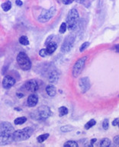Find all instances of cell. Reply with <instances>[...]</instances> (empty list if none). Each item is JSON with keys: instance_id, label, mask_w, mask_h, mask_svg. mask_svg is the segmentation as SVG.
Instances as JSON below:
<instances>
[{"instance_id": "obj_1", "label": "cell", "mask_w": 119, "mask_h": 147, "mask_svg": "<svg viewBox=\"0 0 119 147\" xmlns=\"http://www.w3.org/2000/svg\"><path fill=\"white\" fill-rule=\"evenodd\" d=\"M33 129L31 127H25L23 129H18L12 133L13 140L20 142V141L26 140L31 136L33 134Z\"/></svg>"}, {"instance_id": "obj_2", "label": "cell", "mask_w": 119, "mask_h": 147, "mask_svg": "<svg viewBox=\"0 0 119 147\" xmlns=\"http://www.w3.org/2000/svg\"><path fill=\"white\" fill-rule=\"evenodd\" d=\"M79 17V13L76 9H73L69 11L67 16V22H66V26L69 31H75L76 29Z\"/></svg>"}, {"instance_id": "obj_3", "label": "cell", "mask_w": 119, "mask_h": 147, "mask_svg": "<svg viewBox=\"0 0 119 147\" xmlns=\"http://www.w3.org/2000/svg\"><path fill=\"white\" fill-rule=\"evenodd\" d=\"M17 63L22 69L24 71L29 70L31 67V59H29L28 56L24 52H20L17 56Z\"/></svg>"}, {"instance_id": "obj_4", "label": "cell", "mask_w": 119, "mask_h": 147, "mask_svg": "<svg viewBox=\"0 0 119 147\" xmlns=\"http://www.w3.org/2000/svg\"><path fill=\"white\" fill-rule=\"evenodd\" d=\"M87 57H83L79 59L76 62L74 66L73 67V71H72V74L74 78H77L79 76V74L82 73V71L83 69L85 63H86Z\"/></svg>"}, {"instance_id": "obj_5", "label": "cell", "mask_w": 119, "mask_h": 147, "mask_svg": "<svg viewBox=\"0 0 119 147\" xmlns=\"http://www.w3.org/2000/svg\"><path fill=\"white\" fill-rule=\"evenodd\" d=\"M56 13V8L54 6L51 7L49 10H45L43 12L41 13V15L38 17V20L40 23H45L51 20Z\"/></svg>"}, {"instance_id": "obj_6", "label": "cell", "mask_w": 119, "mask_h": 147, "mask_svg": "<svg viewBox=\"0 0 119 147\" xmlns=\"http://www.w3.org/2000/svg\"><path fill=\"white\" fill-rule=\"evenodd\" d=\"M75 41V36L74 35H68L65 38L64 44L61 47V51L63 53H67L70 51L73 43Z\"/></svg>"}, {"instance_id": "obj_7", "label": "cell", "mask_w": 119, "mask_h": 147, "mask_svg": "<svg viewBox=\"0 0 119 147\" xmlns=\"http://www.w3.org/2000/svg\"><path fill=\"white\" fill-rule=\"evenodd\" d=\"M37 114H38V119H40V120H45V119L48 118L49 117L51 116V108H49L48 106L42 105L38 108Z\"/></svg>"}, {"instance_id": "obj_8", "label": "cell", "mask_w": 119, "mask_h": 147, "mask_svg": "<svg viewBox=\"0 0 119 147\" xmlns=\"http://www.w3.org/2000/svg\"><path fill=\"white\" fill-rule=\"evenodd\" d=\"M12 133L0 131V145H8L12 143Z\"/></svg>"}, {"instance_id": "obj_9", "label": "cell", "mask_w": 119, "mask_h": 147, "mask_svg": "<svg viewBox=\"0 0 119 147\" xmlns=\"http://www.w3.org/2000/svg\"><path fill=\"white\" fill-rule=\"evenodd\" d=\"M79 88L81 89V92L82 93H86L87 91L90 88V81L88 77H84L79 79Z\"/></svg>"}, {"instance_id": "obj_10", "label": "cell", "mask_w": 119, "mask_h": 147, "mask_svg": "<svg viewBox=\"0 0 119 147\" xmlns=\"http://www.w3.org/2000/svg\"><path fill=\"white\" fill-rule=\"evenodd\" d=\"M15 84H16V79H14L13 77L10 76H5L3 80H2L3 88H6V89H9V88H11Z\"/></svg>"}, {"instance_id": "obj_11", "label": "cell", "mask_w": 119, "mask_h": 147, "mask_svg": "<svg viewBox=\"0 0 119 147\" xmlns=\"http://www.w3.org/2000/svg\"><path fill=\"white\" fill-rule=\"evenodd\" d=\"M24 86H25L27 90L29 91V92H35L38 89V84L34 79H31V80L28 81Z\"/></svg>"}, {"instance_id": "obj_12", "label": "cell", "mask_w": 119, "mask_h": 147, "mask_svg": "<svg viewBox=\"0 0 119 147\" xmlns=\"http://www.w3.org/2000/svg\"><path fill=\"white\" fill-rule=\"evenodd\" d=\"M38 102V96L36 94H31L27 99V105L28 107H34Z\"/></svg>"}, {"instance_id": "obj_13", "label": "cell", "mask_w": 119, "mask_h": 147, "mask_svg": "<svg viewBox=\"0 0 119 147\" xmlns=\"http://www.w3.org/2000/svg\"><path fill=\"white\" fill-rule=\"evenodd\" d=\"M57 48V44H56L55 42H49L48 44H47V47L45 48V51L47 55H51L52 53L55 52V51Z\"/></svg>"}, {"instance_id": "obj_14", "label": "cell", "mask_w": 119, "mask_h": 147, "mask_svg": "<svg viewBox=\"0 0 119 147\" xmlns=\"http://www.w3.org/2000/svg\"><path fill=\"white\" fill-rule=\"evenodd\" d=\"M0 131L13 133L14 127L9 122H2L0 125Z\"/></svg>"}, {"instance_id": "obj_15", "label": "cell", "mask_w": 119, "mask_h": 147, "mask_svg": "<svg viewBox=\"0 0 119 147\" xmlns=\"http://www.w3.org/2000/svg\"><path fill=\"white\" fill-rule=\"evenodd\" d=\"M59 80V73L57 71H52L49 75V82L52 84L57 83Z\"/></svg>"}, {"instance_id": "obj_16", "label": "cell", "mask_w": 119, "mask_h": 147, "mask_svg": "<svg viewBox=\"0 0 119 147\" xmlns=\"http://www.w3.org/2000/svg\"><path fill=\"white\" fill-rule=\"evenodd\" d=\"M46 92L49 96L53 97L57 94V89H56L55 86L53 85H49L46 87Z\"/></svg>"}, {"instance_id": "obj_17", "label": "cell", "mask_w": 119, "mask_h": 147, "mask_svg": "<svg viewBox=\"0 0 119 147\" xmlns=\"http://www.w3.org/2000/svg\"><path fill=\"white\" fill-rule=\"evenodd\" d=\"M2 9L3 11H9L11 8V2L10 1H6V2H3L2 4Z\"/></svg>"}, {"instance_id": "obj_18", "label": "cell", "mask_w": 119, "mask_h": 147, "mask_svg": "<svg viewBox=\"0 0 119 147\" xmlns=\"http://www.w3.org/2000/svg\"><path fill=\"white\" fill-rule=\"evenodd\" d=\"M111 145V140L108 138H104L100 141L99 146L101 147H107L110 146Z\"/></svg>"}, {"instance_id": "obj_19", "label": "cell", "mask_w": 119, "mask_h": 147, "mask_svg": "<svg viewBox=\"0 0 119 147\" xmlns=\"http://www.w3.org/2000/svg\"><path fill=\"white\" fill-rule=\"evenodd\" d=\"M27 121V118L25 117H18L16 118L15 121H14V123L16 125H21V124H23Z\"/></svg>"}, {"instance_id": "obj_20", "label": "cell", "mask_w": 119, "mask_h": 147, "mask_svg": "<svg viewBox=\"0 0 119 147\" xmlns=\"http://www.w3.org/2000/svg\"><path fill=\"white\" fill-rule=\"evenodd\" d=\"M19 43L22 45H24V46H27L29 44V40L27 36H22V37L19 38Z\"/></svg>"}, {"instance_id": "obj_21", "label": "cell", "mask_w": 119, "mask_h": 147, "mask_svg": "<svg viewBox=\"0 0 119 147\" xmlns=\"http://www.w3.org/2000/svg\"><path fill=\"white\" fill-rule=\"evenodd\" d=\"M49 134H42L41 136H38V138H37V140H38V143H41L43 142H44L45 140H47V139L49 137Z\"/></svg>"}, {"instance_id": "obj_22", "label": "cell", "mask_w": 119, "mask_h": 147, "mask_svg": "<svg viewBox=\"0 0 119 147\" xmlns=\"http://www.w3.org/2000/svg\"><path fill=\"white\" fill-rule=\"evenodd\" d=\"M64 146L65 147H77L78 143L76 141L69 140L64 144Z\"/></svg>"}, {"instance_id": "obj_23", "label": "cell", "mask_w": 119, "mask_h": 147, "mask_svg": "<svg viewBox=\"0 0 119 147\" xmlns=\"http://www.w3.org/2000/svg\"><path fill=\"white\" fill-rule=\"evenodd\" d=\"M68 114V109L66 108V107H64V106H62L60 108H59V115L60 117H63L64 115H66V114Z\"/></svg>"}, {"instance_id": "obj_24", "label": "cell", "mask_w": 119, "mask_h": 147, "mask_svg": "<svg viewBox=\"0 0 119 147\" xmlns=\"http://www.w3.org/2000/svg\"><path fill=\"white\" fill-rule=\"evenodd\" d=\"M95 123H96V121H95L94 119H92V120H90V121H88V122L86 123L85 128H86V129H90L91 127H93V126L95 125Z\"/></svg>"}, {"instance_id": "obj_25", "label": "cell", "mask_w": 119, "mask_h": 147, "mask_svg": "<svg viewBox=\"0 0 119 147\" xmlns=\"http://www.w3.org/2000/svg\"><path fill=\"white\" fill-rule=\"evenodd\" d=\"M66 28H67V26H66V22H63L61 24V25H60V34H64L65 32H66Z\"/></svg>"}, {"instance_id": "obj_26", "label": "cell", "mask_w": 119, "mask_h": 147, "mask_svg": "<svg viewBox=\"0 0 119 147\" xmlns=\"http://www.w3.org/2000/svg\"><path fill=\"white\" fill-rule=\"evenodd\" d=\"M62 132H70L72 131L73 129V127L70 125H66V126H63L61 128H60Z\"/></svg>"}, {"instance_id": "obj_27", "label": "cell", "mask_w": 119, "mask_h": 147, "mask_svg": "<svg viewBox=\"0 0 119 147\" xmlns=\"http://www.w3.org/2000/svg\"><path fill=\"white\" fill-rule=\"evenodd\" d=\"M89 44H90V43L88 41L83 43V44H82L81 46H80V47H79V51H80V52H83V51H85V50H86L89 46Z\"/></svg>"}, {"instance_id": "obj_28", "label": "cell", "mask_w": 119, "mask_h": 147, "mask_svg": "<svg viewBox=\"0 0 119 147\" xmlns=\"http://www.w3.org/2000/svg\"><path fill=\"white\" fill-rule=\"evenodd\" d=\"M102 127H103L104 129H108L109 127V121H108V119H105L103 121V123H102Z\"/></svg>"}, {"instance_id": "obj_29", "label": "cell", "mask_w": 119, "mask_h": 147, "mask_svg": "<svg viewBox=\"0 0 119 147\" xmlns=\"http://www.w3.org/2000/svg\"><path fill=\"white\" fill-rule=\"evenodd\" d=\"M39 55L42 57H45L47 55L46 53V51H45V49H41V50L39 51Z\"/></svg>"}, {"instance_id": "obj_30", "label": "cell", "mask_w": 119, "mask_h": 147, "mask_svg": "<svg viewBox=\"0 0 119 147\" xmlns=\"http://www.w3.org/2000/svg\"><path fill=\"white\" fill-rule=\"evenodd\" d=\"M62 2L64 5H70L74 2V0H62Z\"/></svg>"}, {"instance_id": "obj_31", "label": "cell", "mask_w": 119, "mask_h": 147, "mask_svg": "<svg viewBox=\"0 0 119 147\" xmlns=\"http://www.w3.org/2000/svg\"><path fill=\"white\" fill-rule=\"evenodd\" d=\"M114 143H115L117 146L119 145V136H116L114 137Z\"/></svg>"}, {"instance_id": "obj_32", "label": "cell", "mask_w": 119, "mask_h": 147, "mask_svg": "<svg viewBox=\"0 0 119 147\" xmlns=\"http://www.w3.org/2000/svg\"><path fill=\"white\" fill-rule=\"evenodd\" d=\"M118 121H119L118 118H115V120L112 121V125L115 126H115H117L118 124Z\"/></svg>"}, {"instance_id": "obj_33", "label": "cell", "mask_w": 119, "mask_h": 147, "mask_svg": "<svg viewBox=\"0 0 119 147\" xmlns=\"http://www.w3.org/2000/svg\"><path fill=\"white\" fill-rule=\"evenodd\" d=\"M16 4L18 6H22V5H23V2H22L21 0H16Z\"/></svg>"}, {"instance_id": "obj_34", "label": "cell", "mask_w": 119, "mask_h": 147, "mask_svg": "<svg viewBox=\"0 0 119 147\" xmlns=\"http://www.w3.org/2000/svg\"><path fill=\"white\" fill-rule=\"evenodd\" d=\"M96 141H97V140H96V139H93V140H91V141H90L91 146H93V145H94V143H95Z\"/></svg>"}, {"instance_id": "obj_35", "label": "cell", "mask_w": 119, "mask_h": 147, "mask_svg": "<svg viewBox=\"0 0 119 147\" xmlns=\"http://www.w3.org/2000/svg\"><path fill=\"white\" fill-rule=\"evenodd\" d=\"M17 96L18 97V98H22V97L24 96V94H21V93H17Z\"/></svg>"}, {"instance_id": "obj_36", "label": "cell", "mask_w": 119, "mask_h": 147, "mask_svg": "<svg viewBox=\"0 0 119 147\" xmlns=\"http://www.w3.org/2000/svg\"><path fill=\"white\" fill-rule=\"evenodd\" d=\"M76 2H79V3H82V2H85V0H76Z\"/></svg>"}, {"instance_id": "obj_37", "label": "cell", "mask_w": 119, "mask_h": 147, "mask_svg": "<svg viewBox=\"0 0 119 147\" xmlns=\"http://www.w3.org/2000/svg\"><path fill=\"white\" fill-rule=\"evenodd\" d=\"M116 51L118 52V45H116Z\"/></svg>"}]
</instances>
